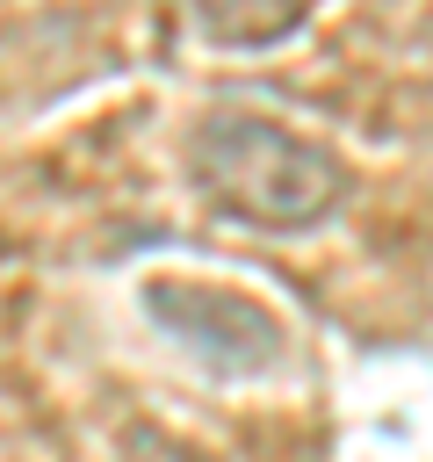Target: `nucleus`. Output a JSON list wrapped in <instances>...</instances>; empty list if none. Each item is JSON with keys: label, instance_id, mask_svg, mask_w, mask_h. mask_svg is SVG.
I'll return each mask as SVG.
<instances>
[{"label": "nucleus", "instance_id": "1", "mask_svg": "<svg viewBox=\"0 0 433 462\" xmlns=\"http://www.w3.org/2000/svg\"><path fill=\"white\" fill-rule=\"evenodd\" d=\"M188 159H195L202 195L216 209H231L238 224H260V231H310L354 188V173L332 144H318L274 116H253V108L202 116Z\"/></svg>", "mask_w": 433, "mask_h": 462}, {"label": "nucleus", "instance_id": "2", "mask_svg": "<svg viewBox=\"0 0 433 462\" xmlns=\"http://www.w3.org/2000/svg\"><path fill=\"white\" fill-rule=\"evenodd\" d=\"M144 310L216 375H267L289 354L281 318L224 282H144Z\"/></svg>", "mask_w": 433, "mask_h": 462}, {"label": "nucleus", "instance_id": "3", "mask_svg": "<svg viewBox=\"0 0 433 462\" xmlns=\"http://www.w3.org/2000/svg\"><path fill=\"white\" fill-rule=\"evenodd\" d=\"M188 22H195V36L216 43V51H267V43L296 36V29L310 22V7H303V0H202Z\"/></svg>", "mask_w": 433, "mask_h": 462}]
</instances>
